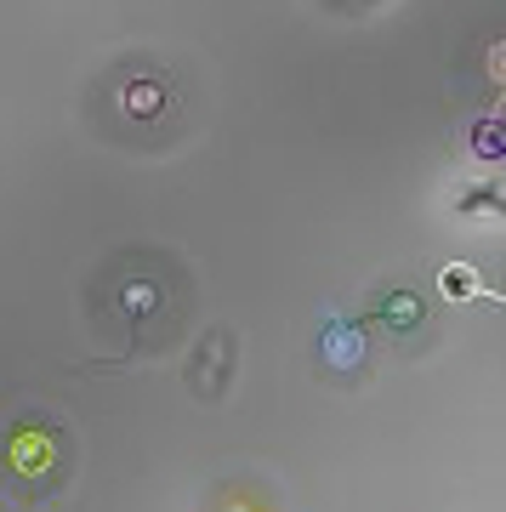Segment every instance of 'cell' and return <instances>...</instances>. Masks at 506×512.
I'll list each match as a JSON object with an SVG mask.
<instances>
[{"label":"cell","instance_id":"1","mask_svg":"<svg viewBox=\"0 0 506 512\" xmlns=\"http://www.w3.org/2000/svg\"><path fill=\"white\" fill-rule=\"evenodd\" d=\"M364 359H370V336H364V325L353 319V313L330 308L325 325H319V365H325L330 376H359Z\"/></svg>","mask_w":506,"mask_h":512},{"label":"cell","instance_id":"8","mask_svg":"<svg viewBox=\"0 0 506 512\" xmlns=\"http://www.w3.org/2000/svg\"><path fill=\"white\" fill-rule=\"evenodd\" d=\"M489 69H495V86H501V97H506V40L489 46Z\"/></svg>","mask_w":506,"mask_h":512},{"label":"cell","instance_id":"3","mask_svg":"<svg viewBox=\"0 0 506 512\" xmlns=\"http://www.w3.org/2000/svg\"><path fill=\"white\" fill-rule=\"evenodd\" d=\"M376 319H381V330H393V336H416V330L427 325V302H421L416 285H393V291H381Z\"/></svg>","mask_w":506,"mask_h":512},{"label":"cell","instance_id":"5","mask_svg":"<svg viewBox=\"0 0 506 512\" xmlns=\"http://www.w3.org/2000/svg\"><path fill=\"white\" fill-rule=\"evenodd\" d=\"M467 154L484 165H506V120L501 114H472L467 120Z\"/></svg>","mask_w":506,"mask_h":512},{"label":"cell","instance_id":"4","mask_svg":"<svg viewBox=\"0 0 506 512\" xmlns=\"http://www.w3.org/2000/svg\"><path fill=\"white\" fill-rule=\"evenodd\" d=\"M228 370H234V336L228 330H211L205 336V353H199V365H194V387L205 399H217L222 387H228Z\"/></svg>","mask_w":506,"mask_h":512},{"label":"cell","instance_id":"6","mask_svg":"<svg viewBox=\"0 0 506 512\" xmlns=\"http://www.w3.org/2000/svg\"><path fill=\"white\" fill-rule=\"evenodd\" d=\"M455 200H461V211H501V217H506V188H495V183H484V188H461Z\"/></svg>","mask_w":506,"mask_h":512},{"label":"cell","instance_id":"2","mask_svg":"<svg viewBox=\"0 0 506 512\" xmlns=\"http://www.w3.org/2000/svg\"><path fill=\"white\" fill-rule=\"evenodd\" d=\"M114 109L126 114V120H137V126H148V120H165V114H177V97H171V80H165V74L137 69L126 86H120Z\"/></svg>","mask_w":506,"mask_h":512},{"label":"cell","instance_id":"7","mask_svg":"<svg viewBox=\"0 0 506 512\" xmlns=\"http://www.w3.org/2000/svg\"><path fill=\"white\" fill-rule=\"evenodd\" d=\"M438 285H444L450 296H461V302H478V296H484V285H478V274H472V268H444V274H438Z\"/></svg>","mask_w":506,"mask_h":512}]
</instances>
